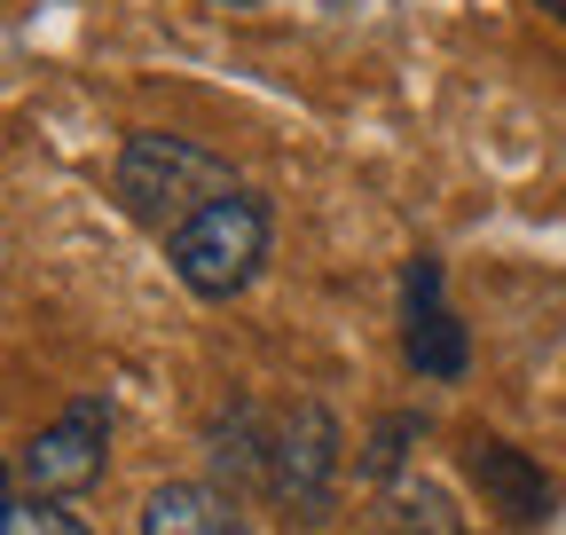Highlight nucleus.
Masks as SVG:
<instances>
[{"mask_svg":"<svg viewBox=\"0 0 566 535\" xmlns=\"http://www.w3.org/2000/svg\"><path fill=\"white\" fill-rule=\"evenodd\" d=\"M212 464L229 473L237 489L275 496L283 512L323 520L331 512V481H338V426L323 401H292V410H260V401H229L212 418Z\"/></svg>","mask_w":566,"mask_h":535,"instance_id":"obj_1","label":"nucleus"},{"mask_svg":"<svg viewBox=\"0 0 566 535\" xmlns=\"http://www.w3.org/2000/svg\"><path fill=\"white\" fill-rule=\"evenodd\" d=\"M118 206L150 229V237H174L189 213H205L212 197H229L244 189L229 174V158H212L197 150L189 134H126V150H118Z\"/></svg>","mask_w":566,"mask_h":535,"instance_id":"obj_2","label":"nucleus"},{"mask_svg":"<svg viewBox=\"0 0 566 535\" xmlns=\"http://www.w3.org/2000/svg\"><path fill=\"white\" fill-rule=\"evenodd\" d=\"M268 244H275L268 197L260 189H229V197H212L205 213H189L166 237V260H174V276L197 300H237V292H252V276L268 268Z\"/></svg>","mask_w":566,"mask_h":535,"instance_id":"obj_3","label":"nucleus"},{"mask_svg":"<svg viewBox=\"0 0 566 535\" xmlns=\"http://www.w3.org/2000/svg\"><path fill=\"white\" fill-rule=\"evenodd\" d=\"M103 464H111V410L95 394H80L55 426H40L17 457V481L40 496V504H71V496H87L103 481Z\"/></svg>","mask_w":566,"mask_h":535,"instance_id":"obj_4","label":"nucleus"},{"mask_svg":"<svg viewBox=\"0 0 566 535\" xmlns=\"http://www.w3.org/2000/svg\"><path fill=\"white\" fill-rule=\"evenodd\" d=\"M401 363L417 378H433V386H457L472 370V339H464V323L449 307V276H441L433 252H417L401 268Z\"/></svg>","mask_w":566,"mask_h":535,"instance_id":"obj_5","label":"nucleus"},{"mask_svg":"<svg viewBox=\"0 0 566 535\" xmlns=\"http://www.w3.org/2000/svg\"><path fill=\"white\" fill-rule=\"evenodd\" d=\"M464 473L480 481V496L504 512L512 527H543L551 520V504H558V489H551V473L535 457H520L512 441H480L472 433V449H464Z\"/></svg>","mask_w":566,"mask_h":535,"instance_id":"obj_6","label":"nucleus"},{"mask_svg":"<svg viewBox=\"0 0 566 535\" xmlns=\"http://www.w3.org/2000/svg\"><path fill=\"white\" fill-rule=\"evenodd\" d=\"M142 535H252V520L237 512L229 489L205 481H166L142 496Z\"/></svg>","mask_w":566,"mask_h":535,"instance_id":"obj_7","label":"nucleus"},{"mask_svg":"<svg viewBox=\"0 0 566 535\" xmlns=\"http://www.w3.org/2000/svg\"><path fill=\"white\" fill-rule=\"evenodd\" d=\"M417 433H424V418H417V410H401V418H386V426L370 433V449H363V473H370V481H394Z\"/></svg>","mask_w":566,"mask_h":535,"instance_id":"obj_8","label":"nucleus"},{"mask_svg":"<svg viewBox=\"0 0 566 535\" xmlns=\"http://www.w3.org/2000/svg\"><path fill=\"white\" fill-rule=\"evenodd\" d=\"M0 535H95L80 512H63V504H40V496H24L9 520H0Z\"/></svg>","mask_w":566,"mask_h":535,"instance_id":"obj_9","label":"nucleus"},{"mask_svg":"<svg viewBox=\"0 0 566 535\" xmlns=\"http://www.w3.org/2000/svg\"><path fill=\"white\" fill-rule=\"evenodd\" d=\"M17 512V496H9V464H0V520H9Z\"/></svg>","mask_w":566,"mask_h":535,"instance_id":"obj_10","label":"nucleus"},{"mask_svg":"<svg viewBox=\"0 0 566 535\" xmlns=\"http://www.w3.org/2000/svg\"><path fill=\"white\" fill-rule=\"evenodd\" d=\"M543 9H551V17H566V0H543Z\"/></svg>","mask_w":566,"mask_h":535,"instance_id":"obj_11","label":"nucleus"},{"mask_svg":"<svg viewBox=\"0 0 566 535\" xmlns=\"http://www.w3.org/2000/svg\"><path fill=\"white\" fill-rule=\"evenodd\" d=\"M237 9H252V0H237Z\"/></svg>","mask_w":566,"mask_h":535,"instance_id":"obj_12","label":"nucleus"}]
</instances>
